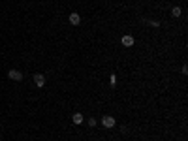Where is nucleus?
<instances>
[{"instance_id":"2","label":"nucleus","mask_w":188,"mask_h":141,"mask_svg":"<svg viewBox=\"0 0 188 141\" xmlns=\"http://www.w3.org/2000/svg\"><path fill=\"white\" fill-rule=\"evenodd\" d=\"M102 124H103L105 128H113V126H115V119L107 115V117H103V119H102Z\"/></svg>"},{"instance_id":"6","label":"nucleus","mask_w":188,"mask_h":141,"mask_svg":"<svg viewBox=\"0 0 188 141\" xmlns=\"http://www.w3.org/2000/svg\"><path fill=\"white\" fill-rule=\"evenodd\" d=\"M71 120H74V124H81L83 122V115H81V113H74Z\"/></svg>"},{"instance_id":"5","label":"nucleus","mask_w":188,"mask_h":141,"mask_svg":"<svg viewBox=\"0 0 188 141\" xmlns=\"http://www.w3.org/2000/svg\"><path fill=\"white\" fill-rule=\"evenodd\" d=\"M121 42H122V45H124V47H132V45H134V38H132V36H122Z\"/></svg>"},{"instance_id":"10","label":"nucleus","mask_w":188,"mask_h":141,"mask_svg":"<svg viewBox=\"0 0 188 141\" xmlns=\"http://www.w3.org/2000/svg\"><path fill=\"white\" fill-rule=\"evenodd\" d=\"M181 74H182V75H186V74H188V68H186V64L181 68Z\"/></svg>"},{"instance_id":"7","label":"nucleus","mask_w":188,"mask_h":141,"mask_svg":"<svg viewBox=\"0 0 188 141\" xmlns=\"http://www.w3.org/2000/svg\"><path fill=\"white\" fill-rule=\"evenodd\" d=\"M181 13H182V10H181V8H179V6H175L173 10H171V15H173V17H179V15H181Z\"/></svg>"},{"instance_id":"9","label":"nucleus","mask_w":188,"mask_h":141,"mask_svg":"<svg viewBox=\"0 0 188 141\" xmlns=\"http://www.w3.org/2000/svg\"><path fill=\"white\" fill-rule=\"evenodd\" d=\"M89 126H96V119L90 117V119H89Z\"/></svg>"},{"instance_id":"8","label":"nucleus","mask_w":188,"mask_h":141,"mask_svg":"<svg viewBox=\"0 0 188 141\" xmlns=\"http://www.w3.org/2000/svg\"><path fill=\"white\" fill-rule=\"evenodd\" d=\"M147 25H151V26L158 28V26H160V23H158V21H153V19H149V21H147Z\"/></svg>"},{"instance_id":"4","label":"nucleus","mask_w":188,"mask_h":141,"mask_svg":"<svg viewBox=\"0 0 188 141\" xmlns=\"http://www.w3.org/2000/svg\"><path fill=\"white\" fill-rule=\"evenodd\" d=\"M70 23H71V25H79V23H81V17H79V13L71 11V13H70Z\"/></svg>"},{"instance_id":"3","label":"nucleus","mask_w":188,"mask_h":141,"mask_svg":"<svg viewBox=\"0 0 188 141\" xmlns=\"http://www.w3.org/2000/svg\"><path fill=\"white\" fill-rule=\"evenodd\" d=\"M34 83H36V87L42 88L43 85H45V77H43L42 74H34Z\"/></svg>"},{"instance_id":"1","label":"nucleus","mask_w":188,"mask_h":141,"mask_svg":"<svg viewBox=\"0 0 188 141\" xmlns=\"http://www.w3.org/2000/svg\"><path fill=\"white\" fill-rule=\"evenodd\" d=\"M8 77H10L11 81H23V74L19 70H10L8 72Z\"/></svg>"}]
</instances>
